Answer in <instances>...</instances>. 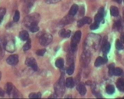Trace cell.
I'll return each instance as SVG.
<instances>
[{
  "instance_id": "6da1fadb",
  "label": "cell",
  "mask_w": 124,
  "mask_h": 99,
  "mask_svg": "<svg viewBox=\"0 0 124 99\" xmlns=\"http://www.w3.org/2000/svg\"><path fill=\"white\" fill-rule=\"evenodd\" d=\"M40 19V14L35 13L31 14L26 16L23 20V23L25 26L29 28L32 25H38Z\"/></svg>"
},
{
  "instance_id": "f1b7e54d",
  "label": "cell",
  "mask_w": 124,
  "mask_h": 99,
  "mask_svg": "<svg viewBox=\"0 0 124 99\" xmlns=\"http://www.w3.org/2000/svg\"><path fill=\"white\" fill-rule=\"evenodd\" d=\"M31 41L30 39H28L27 41L24 44L23 47V49L24 51H26L31 49Z\"/></svg>"
},
{
  "instance_id": "d590c367",
  "label": "cell",
  "mask_w": 124,
  "mask_h": 99,
  "mask_svg": "<svg viewBox=\"0 0 124 99\" xmlns=\"http://www.w3.org/2000/svg\"><path fill=\"white\" fill-rule=\"evenodd\" d=\"M100 23L94 21L93 23H92L90 26V28L91 30L97 29L99 27Z\"/></svg>"
},
{
  "instance_id": "e0dca14e",
  "label": "cell",
  "mask_w": 124,
  "mask_h": 99,
  "mask_svg": "<svg viewBox=\"0 0 124 99\" xmlns=\"http://www.w3.org/2000/svg\"><path fill=\"white\" fill-rule=\"evenodd\" d=\"M36 0H25V10L27 12L30 11Z\"/></svg>"
},
{
  "instance_id": "277c9868",
  "label": "cell",
  "mask_w": 124,
  "mask_h": 99,
  "mask_svg": "<svg viewBox=\"0 0 124 99\" xmlns=\"http://www.w3.org/2000/svg\"><path fill=\"white\" fill-rule=\"evenodd\" d=\"M81 37L80 31H77L73 34L71 39V49L72 52H75L77 49L78 44L80 42Z\"/></svg>"
},
{
  "instance_id": "e575fe53",
  "label": "cell",
  "mask_w": 124,
  "mask_h": 99,
  "mask_svg": "<svg viewBox=\"0 0 124 99\" xmlns=\"http://www.w3.org/2000/svg\"><path fill=\"white\" fill-rule=\"evenodd\" d=\"M46 51V50L45 49H39L36 52V54L39 56H42L44 55Z\"/></svg>"
},
{
  "instance_id": "7402d4cb",
  "label": "cell",
  "mask_w": 124,
  "mask_h": 99,
  "mask_svg": "<svg viewBox=\"0 0 124 99\" xmlns=\"http://www.w3.org/2000/svg\"><path fill=\"white\" fill-rule=\"evenodd\" d=\"M110 13L111 15L113 17H117L119 14V10L117 7L116 6H111L110 8Z\"/></svg>"
},
{
  "instance_id": "5b68a950",
  "label": "cell",
  "mask_w": 124,
  "mask_h": 99,
  "mask_svg": "<svg viewBox=\"0 0 124 99\" xmlns=\"http://www.w3.org/2000/svg\"><path fill=\"white\" fill-rule=\"evenodd\" d=\"M53 40L52 35L49 33H44L40 35L39 36L40 43L43 46H46L49 44Z\"/></svg>"
},
{
  "instance_id": "cb8c5ba5",
  "label": "cell",
  "mask_w": 124,
  "mask_h": 99,
  "mask_svg": "<svg viewBox=\"0 0 124 99\" xmlns=\"http://www.w3.org/2000/svg\"><path fill=\"white\" fill-rule=\"evenodd\" d=\"M64 60L62 58L58 59L55 62V65L57 68L62 69L64 65Z\"/></svg>"
},
{
  "instance_id": "d6986e66",
  "label": "cell",
  "mask_w": 124,
  "mask_h": 99,
  "mask_svg": "<svg viewBox=\"0 0 124 99\" xmlns=\"http://www.w3.org/2000/svg\"><path fill=\"white\" fill-rule=\"evenodd\" d=\"M19 36L20 39L23 41H27L29 39V34L26 31L23 30L20 32Z\"/></svg>"
},
{
  "instance_id": "b9f144b4",
  "label": "cell",
  "mask_w": 124,
  "mask_h": 99,
  "mask_svg": "<svg viewBox=\"0 0 124 99\" xmlns=\"http://www.w3.org/2000/svg\"><path fill=\"white\" fill-rule=\"evenodd\" d=\"M72 98V96L70 95H66L65 96V98H66V99H71Z\"/></svg>"
},
{
  "instance_id": "7a4b0ae2",
  "label": "cell",
  "mask_w": 124,
  "mask_h": 99,
  "mask_svg": "<svg viewBox=\"0 0 124 99\" xmlns=\"http://www.w3.org/2000/svg\"><path fill=\"white\" fill-rule=\"evenodd\" d=\"M65 85L64 77L62 75L54 85L55 93L57 96H62L64 94L65 90Z\"/></svg>"
},
{
  "instance_id": "83f0119b",
  "label": "cell",
  "mask_w": 124,
  "mask_h": 99,
  "mask_svg": "<svg viewBox=\"0 0 124 99\" xmlns=\"http://www.w3.org/2000/svg\"><path fill=\"white\" fill-rule=\"evenodd\" d=\"M11 95H13V98L14 99H19V98H22V95L16 88H15Z\"/></svg>"
},
{
  "instance_id": "8992f818",
  "label": "cell",
  "mask_w": 124,
  "mask_h": 99,
  "mask_svg": "<svg viewBox=\"0 0 124 99\" xmlns=\"http://www.w3.org/2000/svg\"><path fill=\"white\" fill-rule=\"evenodd\" d=\"M25 63L27 66L31 67L34 71H37L38 70V65L36 60L33 57L27 58L25 61Z\"/></svg>"
},
{
  "instance_id": "8fae6325",
  "label": "cell",
  "mask_w": 124,
  "mask_h": 99,
  "mask_svg": "<svg viewBox=\"0 0 124 99\" xmlns=\"http://www.w3.org/2000/svg\"><path fill=\"white\" fill-rule=\"evenodd\" d=\"M92 22V19L89 17H84L78 21L77 26L78 27L81 28L86 24H91Z\"/></svg>"
},
{
  "instance_id": "ab89813d",
  "label": "cell",
  "mask_w": 124,
  "mask_h": 99,
  "mask_svg": "<svg viewBox=\"0 0 124 99\" xmlns=\"http://www.w3.org/2000/svg\"><path fill=\"white\" fill-rule=\"evenodd\" d=\"M57 95L54 93V94H52L48 98H50V99H53V98H56L57 97Z\"/></svg>"
},
{
  "instance_id": "ee69618b",
  "label": "cell",
  "mask_w": 124,
  "mask_h": 99,
  "mask_svg": "<svg viewBox=\"0 0 124 99\" xmlns=\"http://www.w3.org/2000/svg\"><path fill=\"white\" fill-rule=\"evenodd\" d=\"M1 77H2V74H1V72L0 71V81L1 79Z\"/></svg>"
},
{
  "instance_id": "7bdbcfd3",
  "label": "cell",
  "mask_w": 124,
  "mask_h": 99,
  "mask_svg": "<svg viewBox=\"0 0 124 99\" xmlns=\"http://www.w3.org/2000/svg\"><path fill=\"white\" fill-rule=\"evenodd\" d=\"M116 1L118 4H120L122 3V0H116Z\"/></svg>"
},
{
  "instance_id": "603a6c76",
  "label": "cell",
  "mask_w": 124,
  "mask_h": 99,
  "mask_svg": "<svg viewBox=\"0 0 124 99\" xmlns=\"http://www.w3.org/2000/svg\"><path fill=\"white\" fill-rule=\"evenodd\" d=\"M106 92L109 95H112L115 93V88L113 85L109 84L106 87Z\"/></svg>"
},
{
  "instance_id": "74e56055",
  "label": "cell",
  "mask_w": 124,
  "mask_h": 99,
  "mask_svg": "<svg viewBox=\"0 0 124 99\" xmlns=\"http://www.w3.org/2000/svg\"><path fill=\"white\" fill-rule=\"evenodd\" d=\"M62 0H44L45 2L47 4H55L60 2Z\"/></svg>"
},
{
  "instance_id": "9a60e30c",
  "label": "cell",
  "mask_w": 124,
  "mask_h": 99,
  "mask_svg": "<svg viewBox=\"0 0 124 99\" xmlns=\"http://www.w3.org/2000/svg\"><path fill=\"white\" fill-rule=\"evenodd\" d=\"M122 24L121 20L119 19L114 22L113 25V29L116 31H120L122 30Z\"/></svg>"
},
{
  "instance_id": "ffe728a7",
  "label": "cell",
  "mask_w": 124,
  "mask_h": 99,
  "mask_svg": "<svg viewBox=\"0 0 124 99\" xmlns=\"http://www.w3.org/2000/svg\"><path fill=\"white\" fill-rule=\"evenodd\" d=\"M65 85L68 88H72L75 86V82L73 78L69 77L66 78L65 82Z\"/></svg>"
},
{
  "instance_id": "7c38bea8",
  "label": "cell",
  "mask_w": 124,
  "mask_h": 99,
  "mask_svg": "<svg viewBox=\"0 0 124 99\" xmlns=\"http://www.w3.org/2000/svg\"><path fill=\"white\" fill-rule=\"evenodd\" d=\"M77 90L79 93L81 95L84 96L86 94L87 90L84 83L79 84L77 87Z\"/></svg>"
},
{
  "instance_id": "ba28073f",
  "label": "cell",
  "mask_w": 124,
  "mask_h": 99,
  "mask_svg": "<svg viewBox=\"0 0 124 99\" xmlns=\"http://www.w3.org/2000/svg\"><path fill=\"white\" fill-rule=\"evenodd\" d=\"M104 16V7H100L99 9L98 13L94 17V21L100 23L102 21Z\"/></svg>"
},
{
  "instance_id": "52a82bcc",
  "label": "cell",
  "mask_w": 124,
  "mask_h": 99,
  "mask_svg": "<svg viewBox=\"0 0 124 99\" xmlns=\"http://www.w3.org/2000/svg\"><path fill=\"white\" fill-rule=\"evenodd\" d=\"M111 49V44L108 41V37L104 36L102 41L101 50L103 54H107L110 51Z\"/></svg>"
},
{
  "instance_id": "44dd1931",
  "label": "cell",
  "mask_w": 124,
  "mask_h": 99,
  "mask_svg": "<svg viewBox=\"0 0 124 99\" xmlns=\"http://www.w3.org/2000/svg\"><path fill=\"white\" fill-rule=\"evenodd\" d=\"M79 9V6L78 5L74 4L72 6L69 11V15L72 16H74L77 13V11Z\"/></svg>"
},
{
  "instance_id": "3957f363",
  "label": "cell",
  "mask_w": 124,
  "mask_h": 99,
  "mask_svg": "<svg viewBox=\"0 0 124 99\" xmlns=\"http://www.w3.org/2000/svg\"><path fill=\"white\" fill-rule=\"evenodd\" d=\"M5 50L9 53H13L16 49L15 41L13 38L11 36L6 37L3 43Z\"/></svg>"
},
{
  "instance_id": "484cf974",
  "label": "cell",
  "mask_w": 124,
  "mask_h": 99,
  "mask_svg": "<svg viewBox=\"0 0 124 99\" xmlns=\"http://www.w3.org/2000/svg\"><path fill=\"white\" fill-rule=\"evenodd\" d=\"M42 96L41 93L40 92H32L30 93L29 95L30 99H40Z\"/></svg>"
},
{
  "instance_id": "4316f807",
  "label": "cell",
  "mask_w": 124,
  "mask_h": 99,
  "mask_svg": "<svg viewBox=\"0 0 124 99\" xmlns=\"http://www.w3.org/2000/svg\"><path fill=\"white\" fill-rule=\"evenodd\" d=\"M74 70H75V65H74V63L73 62L67 69V73L68 75H71L74 73Z\"/></svg>"
},
{
  "instance_id": "8d00e7d4",
  "label": "cell",
  "mask_w": 124,
  "mask_h": 99,
  "mask_svg": "<svg viewBox=\"0 0 124 99\" xmlns=\"http://www.w3.org/2000/svg\"><path fill=\"white\" fill-rule=\"evenodd\" d=\"M5 50L3 44L2 45L0 44V60L2 59L4 57Z\"/></svg>"
},
{
  "instance_id": "4fadbf2b",
  "label": "cell",
  "mask_w": 124,
  "mask_h": 99,
  "mask_svg": "<svg viewBox=\"0 0 124 99\" xmlns=\"http://www.w3.org/2000/svg\"><path fill=\"white\" fill-rule=\"evenodd\" d=\"M15 88V87L11 83L8 82L5 85L6 92L9 95H11Z\"/></svg>"
},
{
  "instance_id": "5bb4252c",
  "label": "cell",
  "mask_w": 124,
  "mask_h": 99,
  "mask_svg": "<svg viewBox=\"0 0 124 99\" xmlns=\"http://www.w3.org/2000/svg\"><path fill=\"white\" fill-rule=\"evenodd\" d=\"M71 32L70 30L63 29L59 31V35L62 38H68L70 36Z\"/></svg>"
},
{
  "instance_id": "836d02e7",
  "label": "cell",
  "mask_w": 124,
  "mask_h": 99,
  "mask_svg": "<svg viewBox=\"0 0 124 99\" xmlns=\"http://www.w3.org/2000/svg\"><path fill=\"white\" fill-rule=\"evenodd\" d=\"M20 12L18 10H16L15 13L13 17V21L15 22H18L20 19Z\"/></svg>"
},
{
  "instance_id": "d6a6232c",
  "label": "cell",
  "mask_w": 124,
  "mask_h": 99,
  "mask_svg": "<svg viewBox=\"0 0 124 99\" xmlns=\"http://www.w3.org/2000/svg\"><path fill=\"white\" fill-rule=\"evenodd\" d=\"M115 68V64L114 63H111L108 66V74L110 76L113 75V72Z\"/></svg>"
},
{
  "instance_id": "4dcf8cb0",
  "label": "cell",
  "mask_w": 124,
  "mask_h": 99,
  "mask_svg": "<svg viewBox=\"0 0 124 99\" xmlns=\"http://www.w3.org/2000/svg\"><path fill=\"white\" fill-rule=\"evenodd\" d=\"M6 12V9L5 8L3 7L0 8V24L2 22Z\"/></svg>"
},
{
  "instance_id": "f35d334b",
  "label": "cell",
  "mask_w": 124,
  "mask_h": 99,
  "mask_svg": "<svg viewBox=\"0 0 124 99\" xmlns=\"http://www.w3.org/2000/svg\"><path fill=\"white\" fill-rule=\"evenodd\" d=\"M5 92L2 88H0V97H3L4 96Z\"/></svg>"
},
{
  "instance_id": "f546056e",
  "label": "cell",
  "mask_w": 124,
  "mask_h": 99,
  "mask_svg": "<svg viewBox=\"0 0 124 99\" xmlns=\"http://www.w3.org/2000/svg\"><path fill=\"white\" fill-rule=\"evenodd\" d=\"M123 71L120 68H115L113 72V75L115 76H120L123 74Z\"/></svg>"
},
{
  "instance_id": "30bf717a",
  "label": "cell",
  "mask_w": 124,
  "mask_h": 99,
  "mask_svg": "<svg viewBox=\"0 0 124 99\" xmlns=\"http://www.w3.org/2000/svg\"><path fill=\"white\" fill-rule=\"evenodd\" d=\"M108 61L106 54H103V57H98L95 60L94 62V65L96 67H98L104 64L107 63Z\"/></svg>"
},
{
  "instance_id": "9c48e42d",
  "label": "cell",
  "mask_w": 124,
  "mask_h": 99,
  "mask_svg": "<svg viewBox=\"0 0 124 99\" xmlns=\"http://www.w3.org/2000/svg\"><path fill=\"white\" fill-rule=\"evenodd\" d=\"M6 62L10 65H16L19 62V57L17 54H12L7 57Z\"/></svg>"
},
{
  "instance_id": "1f68e13d",
  "label": "cell",
  "mask_w": 124,
  "mask_h": 99,
  "mask_svg": "<svg viewBox=\"0 0 124 99\" xmlns=\"http://www.w3.org/2000/svg\"><path fill=\"white\" fill-rule=\"evenodd\" d=\"M29 30L32 33H34L39 31V28L38 25H32L29 28Z\"/></svg>"
},
{
  "instance_id": "d4e9b609",
  "label": "cell",
  "mask_w": 124,
  "mask_h": 99,
  "mask_svg": "<svg viewBox=\"0 0 124 99\" xmlns=\"http://www.w3.org/2000/svg\"><path fill=\"white\" fill-rule=\"evenodd\" d=\"M124 43L119 39L116 40L115 43L116 49L118 50H121L124 49Z\"/></svg>"
},
{
  "instance_id": "ac0fdd59",
  "label": "cell",
  "mask_w": 124,
  "mask_h": 99,
  "mask_svg": "<svg viewBox=\"0 0 124 99\" xmlns=\"http://www.w3.org/2000/svg\"><path fill=\"white\" fill-rule=\"evenodd\" d=\"M73 16L71 15H67L63 18L62 20V25H67L71 23L73 21Z\"/></svg>"
},
{
  "instance_id": "2e32d148",
  "label": "cell",
  "mask_w": 124,
  "mask_h": 99,
  "mask_svg": "<svg viewBox=\"0 0 124 99\" xmlns=\"http://www.w3.org/2000/svg\"><path fill=\"white\" fill-rule=\"evenodd\" d=\"M116 87L121 92H124V79L122 78H119L117 79L116 83Z\"/></svg>"
},
{
  "instance_id": "60d3db41",
  "label": "cell",
  "mask_w": 124,
  "mask_h": 99,
  "mask_svg": "<svg viewBox=\"0 0 124 99\" xmlns=\"http://www.w3.org/2000/svg\"><path fill=\"white\" fill-rule=\"evenodd\" d=\"M85 84L87 85L91 86L92 85V83L91 81H86Z\"/></svg>"
}]
</instances>
